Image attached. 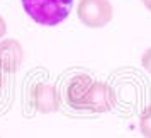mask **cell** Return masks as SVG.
Returning a JSON list of instances; mask_svg holds the SVG:
<instances>
[{
  "label": "cell",
  "instance_id": "52a82bcc",
  "mask_svg": "<svg viewBox=\"0 0 151 138\" xmlns=\"http://www.w3.org/2000/svg\"><path fill=\"white\" fill-rule=\"evenodd\" d=\"M141 65H143V68L151 75V48H148L143 53V56H141Z\"/></svg>",
  "mask_w": 151,
  "mask_h": 138
},
{
  "label": "cell",
  "instance_id": "7a4b0ae2",
  "mask_svg": "<svg viewBox=\"0 0 151 138\" xmlns=\"http://www.w3.org/2000/svg\"><path fill=\"white\" fill-rule=\"evenodd\" d=\"M26 14L39 26H58L68 19L73 0H22Z\"/></svg>",
  "mask_w": 151,
  "mask_h": 138
},
{
  "label": "cell",
  "instance_id": "8992f818",
  "mask_svg": "<svg viewBox=\"0 0 151 138\" xmlns=\"http://www.w3.org/2000/svg\"><path fill=\"white\" fill-rule=\"evenodd\" d=\"M139 131L144 138H151V104L146 106L139 114Z\"/></svg>",
  "mask_w": 151,
  "mask_h": 138
},
{
  "label": "cell",
  "instance_id": "6da1fadb",
  "mask_svg": "<svg viewBox=\"0 0 151 138\" xmlns=\"http://www.w3.org/2000/svg\"><path fill=\"white\" fill-rule=\"evenodd\" d=\"M66 101L76 111L102 114L116 106V92L104 82L93 80L87 73L75 75L66 87Z\"/></svg>",
  "mask_w": 151,
  "mask_h": 138
},
{
  "label": "cell",
  "instance_id": "30bf717a",
  "mask_svg": "<svg viewBox=\"0 0 151 138\" xmlns=\"http://www.w3.org/2000/svg\"><path fill=\"white\" fill-rule=\"evenodd\" d=\"M2 85H4V75H2V70H0V89H2Z\"/></svg>",
  "mask_w": 151,
  "mask_h": 138
},
{
  "label": "cell",
  "instance_id": "9c48e42d",
  "mask_svg": "<svg viewBox=\"0 0 151 138\" xmlns=\"http://www.w3.org/2000/svg\"><path fill=\"white\" fill-rule=\"evenodd\" d=\"M141 2L144 4V7H146V9L151 12V0H141Z\"/></svg>",
  "mask_w": 151,
  "mask_h": 138
},
{
  "label": "cell",
  "instance_id": "ba28073f",
  "mask_svg": "<svg viewBox=\"0 0 151 138\" xmlns=\"http://www.w3.org/2000/svg\"><path fill=\"white\" fill-rule=\"evenodd\" d=\"M5 33H7V22H5V19L0 15V38H4Z\"/></svg>",
  "mask_w": 151,
  "mask_h": 138
},
{
  "label": "cell",
  "instance_id": "277c9868",
  "mask_svg": "<svg viewBox=\"0 0 151 138\" xmlns=\"http://www.w3.org/2000/svg\"><path fill=\"white\" fill-rule=\"evenodd\" d=\"M31 104L37 113L51 114L60 109L61 101H60V94L56 87H53L51 84L39 82L31 89Z\"/></svg>",
  "mask_w": 151,
  "mask_h": 138
},
{
  "label": "cell",
  "instance_id": "5b68a950",
  "mask_svg": "<svg viewBox=\"0 0 151 138\" xmlns=\"http://www.w3.org/2000/svg\"><path fill=\"white\" fill-rule=\"evenodd\" d=\"M24 62V48L14 38L0 41V70L5 73H15Z\"/></svg>",
  "mask_w": 151,
  "mask_h": 138
},
{
  "label": "cell",
  "instance_id": "3957f363",
  "mask_svg": "<svg viewBox=\"0 0 151 138\" xmlns=\"http://www.w3.org/2000/svg\"><path fill=\"white\" fill-rule=\"evenodd\" d=\"M76 15L87 28L99 29L112 21L114 10L110 0H80Z\"/></svg>",
  "mask_w": 151,
  "mask_h": 138
}]
</instances>
